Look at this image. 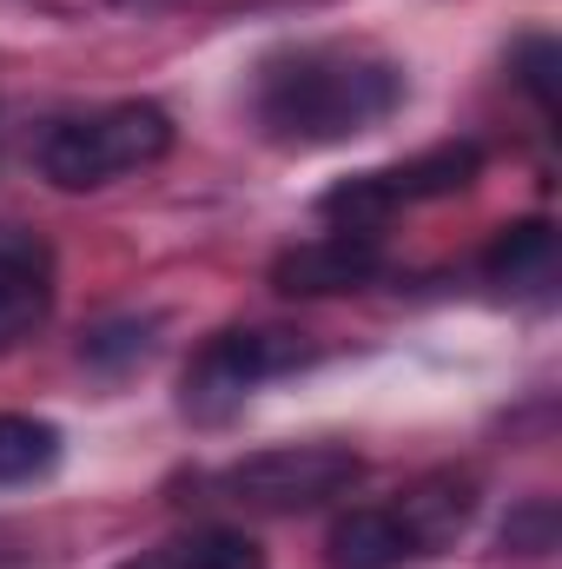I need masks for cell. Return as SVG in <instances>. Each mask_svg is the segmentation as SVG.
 Listing matches in <instances>:
<instances>
[{
    "instance_id": "6da1fadb",
    "label": "cell",
    "mask_w": 562,
    "mask_h": 569,
    "mask_svg": "<svg viewBox=\"0 0 562 569\" xmlns=\"http://www.w3.org/2000/svg\"><path fill=\"white\" fill-rule=\"evenodd\" d=\"M398 107H404V67L371 47H344V40L272 53L252 87L259 133L272 146H298V152L378 133Z\"/></svg>"
},
{
    "instance_id": "7a4b0ae2",
    "label": "cell",
    "mask_w": 562,
    "mask_h": 569,
    "mask_svg": "<svg viewBox=\"0 0 562 569\" xmlns=\"http://www.w3.org/2000/svg\"><path fill=\"white\" fill-rule=\"evenodd\" d=\"M476 517V477H423L418 490L391 497V503H364L344 510L324 530V569H404L436 557L443 543H456Z\"/></svg>"
},
{
    "instance_id": "3957f363",
    "label": "cell",
    "mask_w": 562,
    "mask_h": 569,
    "mask_svg": "<svg viewBox=\"0 0 562 569\" xmlns=\"http://www.w3.org/2000/svg\"><path fill=\"white\" fill-rule=\"evenodd\" d=\"M165 152H172V113L152 100H120V107L60 120L40 140V179H53L60 192H93L140 166H159Z\"/></svg>"
},
{
    "instance_id": "277c9868",
    "label": "cell",
    "mask_w": 562,
    "mask_h": 569,
    "mask_svg": "<svg viewBox=\"0 0 562 569\" xmlns=\"http://www.w3.org/2000/svg\"><path fill=\"white\" fill-rule=\"evenodd\" d=\"M476 172H483V146H470V140L430 146V152H418V159H398V166H371V172L338 179L331 192H318V219L351 226V232H378V226L398 219L404 206L470 192Z\"/></svg>"
},
{
    "instance_id": "5b68a950",
    "label": "cell",
    "mask_w": 562,
    "mask_h": 569,
    "mask_svg": "<svg viewBox=\"0 0 562 569\" xmlns=\"http://www.w3.org/2000/svg\"><path fill=\"white\" fill-rule=\"evenodd\" d=\"M358 477H364V457L351 443H272V450H252L232 470H219V490L245 510L298 517V510L344 497Z\"/></svg>"
},
{
    "instance_id": "8992f818",
    "label": "cell",
    "mask_w": 562,
    "mask_h": 569,
    "mask_svg": "<svg viewBox=\"0 0 562 569\" xmlns=\"http://www.w3.org/2000/svg\"><path fill=\"white\" fill-rule=\"evenodd\" d=\"M304 358H311V345L291 338V331H219V338H205V345L192 351V365H185V378H179V411L199 418V425H219V418H232L259 385L298 371Z\"/></svg>"
},
{
    "instance_id": "52a82bcc",
    "label": "cell",
    "mask_w": 562,
    "mask_h": 569,
    "mask_svg": "<svg viewBox=\"0 0 562 569\" xmlns=\"http://www.w3.org/2000/svg\"><path fill=\"white\" fill-rule=\"evenodd\" d=\"M384 272V239L378 232H351L331 226L318 239H298L291 252L272 259V284L291 298H331V291H358Z\"/></svg>"
},
{
    "instance_id": "ba28073f",
    "label": "cell",
    "mask_w": 562,
    "mask_h": 569,
    "mask_svg": "<svg viewBox=\"0 0 562 569\" xmlns=\"http://www.w3.org/2000/svg\"><path fill=\"white\" fill-rule=\"evenodd\" d=\"M53 318V246L40 232L0 226V351L27 345Z\"/></svg>"
},
{
    "instance_id": "9c48e42d",
    "label": "cell",
    "mask_w": 562,
    "mask_h": 569,
    "mask_svg": "<svg viewBox=\"0 0 562 569\" xmlns=\"http://www.w3.org/2000/svg\"><path fill=\"white\" fill-rule=\"evenodd\" d=\"M556 272V226L550 219H516L490 239L483 252V279L503 284V291H530V284H550Z\"/></svg>"
},
{
    "instance_id": "30bf717a",
    "label": "cell",
    "mask_w": 562,
    "mask_h": 569,
    "mask_svg": "<svg viewBox=\"0 0 562 569\" xmlns=\"http://www.w3.org/2000/svg\"><path fill=\"white\" fill-rule=\"evenodd\" d=\"M60 450L67 437L47 418H27V411H0V490H20V483H40L60 470Z\"/></svg>"
},
{
    "instance_id": "8fae6325",
    "label": "cell",
    "mask_w": 562,
    "mask_h": 569,
    "mask_svg": "<svg viewBox=\"0 0 562 569\" xmlns=\"http://www.w3.org/2000/svg\"><path fill=\"white\" fill-rule=\"evenodd\" d=\"M165 569H265L259 537L232 530V523H205V530H185L172 543H159Z\"/></svg>"
},
{
    "instance_id": "7c38bea8",
    "label": "cell",
    "mask_w": 562,
    "mask_h": 569,
    "mask_svg": "<svg viewBox=\"0 0 562 569\" xmlns=\"http://www.w3.org/2000/svg\"><path fill=\"white\" fill-rule=\"evenodd\" d=\"M503 550H516V557H550V550H556V503H550V497L523 503V510L503 523Z\"/></svg>"
},
{
    "instance_id": "4fadbf2b",
    "label": "cell",
    "mask_w": 562,
    "mask_h": 569,
    "mask_svg": "<svg viewBox=\"0 0 562 569\" xmlns=\"http://www.w3.org/2000/svg\"><path fill=\"white\" fill-rule=\"evenodd\" d=\"M516 73H523V87L536 93L543 120H556V40H523V53H516Z\"/></svg>"
},
{
    "instance_id": "5bb4252c",
    "label": "cell",
    "mask_w": 562,
    "mask_h": 569,
    "mask_svg": "<svg viewBox=\"0 0 562 569\" xmlns=\"http://www.w3.org/2000/svg\"><path fill=\"white\" fill-rule=\"evenodd\" d=\"M140 351H145V325H133V318L87 338V358H93V365H120V358H140Z\"/></svg>"
},
{
    "instance_id": "9a60e30c",
    "label": "cell",
    "mask_w": 562,
    "mask_h": 569,
    "mask_svg": "<svg viewBox=\"0 0 562 569\" xmlns=\"http://www.w3.org/2000/svg\"><path fill=\"white\" fill-rule=\"evenodd\" d=\"M120 569H165V557H159V550H140V557H127Z\"/></svg>"
},
{
    "instance_id": "2e32d148",
    "label": "cell",
    "mask_w": 562,
    "mask_h": 569,
    "mask_svg": "<svg viewBox=\"0 0 562 569\" xmlns=\"http://www.w3.org/2000/svg\"><path fill=\"white\" fill-rule=\"evenodd\" d=\"M120 7H140V0H120Z\"/></svg>"
}]
</instances>
